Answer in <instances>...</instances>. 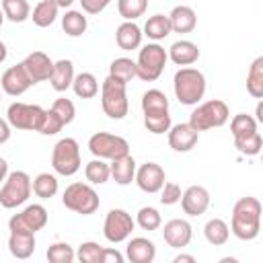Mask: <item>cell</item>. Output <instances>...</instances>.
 I'll list each match as a JSON object with an SVG mask.
<instances>
[{"instance_id":"37","label":"cell","mask_w":263,"mask_h":263,"mask_svg":"<svg viewBox=\"0 0 263 263\" xmlns=\"http://www.w3.org/2000/svg\"><path fill=\"white\" fill-rule=\"evenodd\" d=\"M257 119L253 115H247V113H236L230 121V132H232V138H242V136H249L253 132H257Z\"/></svg>"},{"instance_id":"25","label":"cell","mask_w":263,"mask_h":263,"mask_svg":"<svg viewBox=\"0 0 263 263\" xmlns=\"http://www.w3.org/2000/svg\"><path fill=\"white\" fill-rule=\"evenodd\" d=\"M109 168H111V177H113V181L117 185H129L134 181V177H136V168L138 166H136L134 156L125 154V156H119V158L111 160Z\"/></svg>"},{"instance_id":"36","label":"cell","mask_w":263,"mask_h":263,"mask_svg":"<svg viewBox=\"0 0 263 263\" xmlns=\"http://www.w3.org/2000/svg\"><path fill=\"white\" fill-rule=\"evenodd\" d=\"M84 177H86V181L92 183V185H103V183L109 181L111 168H109V164H107L103 158H92V160L86 162V166H84Z\"/></svg>"},{"instance_id":"7","label":"cell","mask_w":263,"mask_h":263,"mask_svg":"<svg viewBox=\"0 0 263 263\" xmlns=\"http://www.w3.org/2000/svg\"><path fill=\"white\" fill-rule=\"evenodd\" d=\"M80 146L74 138H62L51 150V166L62 177H72L80 171Z\"/></svg>"},{"instance_id":"13","label":"cell","mask_w":263,"mask_h":263,"mask_svg":"<svg viewBox=\"0 0 263 263\" xmlns=\"http://www.w3.org/2000/svg\"><path fill=\"white\" fill-rule=\"evenodd\" d=\"M134 181L144 193H158L166 181V175L158 162H144L142 166L136 168Z\"/></svg>"},{"instance_id":"47","label":"cell","mask_w":263,"mask_h":263,"mask_svg":"<svg viewBox=\"0 0 263 263\" xmlns=\"http://www.w3.org/2000/svg\"><path fill=\"white\" fill-rule=\"evenodd\" d=\"M78 2L82 4V10L86 14H99L111 4V0H78Z\"/></svg>"},{"instance_id":"52","label":"cell","mask_w":263,"mask_h":263,"mask_svg":"<svg viewBox=\"0 0 263 263\" xmlns=\"http://www.w3.org/2000/svg\"><path fill=\"white\" fill-rule=\"evenodd\" d=\"M255 119H257V123H263V103L259 101V105H257V111H255Z\"/></svg>"},{"instance_id":"24","label":"cell","mask_w":263,"mask_h":263,"mask_svg":"<svg viewBox=\"0 0 263 263\" xmlns=\"http://www.w3.org/2000/svg\"><path fill=\"white\" fill-rule=\"evenodd\" d=\"M74 64L72 60H58L53 62V70H51V76H49V82H51V88L58 90V92H64L72 86V80H74Z\"/></svg>"},{"instance_id":"26","label":"cell","mask_w":263,"mask_h":263,"mask_svg":"<svg viewBox=\"0 0 263 263\" xmlns=\"http://www.w3.org/2000/svg\"><path fill=\"white\" fill-rule=\"evenodd\" d=\"M173 33L171 29V21H168V14H152L148 16V21L144 23V35L152 41H160L164 37H168Z\"/></svg>"},{"instance_id":"17","label":"cell","mask_w":263,"mask_h":263,"mask_svg":"<svg viewBox=\"0 0 263 263\" xmlns=\"http://www.w3.org/2000/svg\"><path fill=\"white\" fill-rule=\"evenodd\" d=\"M29 74V78L33 80V84L37 82H43V80H49L51 76V70H53V62L47 53L43 51H31L23 62H21Z\"/></svg>"},{"instance_id":"56","label":"cell","mask_w":263,"mask_h":263,"mask_svg":"<svg viewBox=\"0 0 263 263\" xmlns=\"http://www.w3.org/2000/svg\"><path fill=\"white\" fill-rule=\"evenodd\" d=\"M0 97H2V92H0Z\"/></svg>"},{"instance_id":"12","label":"cell","mask_w":263,"mask_h":263,"mask_svg":"<svg viewBox=\"0 0 263 263\" xmlns=\"http://www.w3.org/2000/svg\"><path fill=\"white\" fill-rule=\"evenodd\" d=\"M47 224V210L41 203H31L23 212L14 214L8 220V230H27L37 232Z\"/></svg>"},{"instance_id":"14","label":"cell","mask_w":263,"mask_h":263,"mask_svg":"<svg viewBox=\"0 0 263 263\" xmlns=\"http://www.w3.org/2000/svg\"><path fill=\"white\" fill-rule=\"evenodd\" d=\"M33 86V80L29 78L27 70L23 64H16V66H10L2 78H0V88L2 92L10 95V97H21L23 92H27L29 88Z\"/></svg>"},{"instance_id":"22","label":"cell","mask_w":263,"mask_h":263,"mask_svg":"<svg viewBox=\"0 0 263 263\" xmlns=\"http://www.w3.org/2000/svg\"><path fill=\"white\" fill-rule=\"evenodd\" d=\"M142 29L134 23V21H123L117 31H115V41L119 45V49L123 51H132V49H138L140 43H142Z\"/></svg>"},{"instance_id":"35","label":"cell","mask_w":263,"mask_h":263,"mask_svg":"<svg viewBox=\"0 0 263 263\" xmlns=\"http://www.w3.org/2000/svg\"><path fill=\"white\" fill-rule=\"evenodd\" d=\"M2 12L10 23H25L31 16V6L27 0H2Z\"/></svg>"},{"instance_id":"5","label":"cell","mask_w":263,"mask_h":263,"mask_svg":"<svg viewBox=\"0 0 263 263\" xmlns=\"http://www.w3.org/2000/svg\"><path fill=\"white\" fill-rule=\"evenodd\" d=\"M166 60H168V53L162 45H158V43L144 45L136 60V76L144 82L158 80L166 66Z\"/></svg>"},{"instance_id":"46","label":"cell","mask_w":263,"mask_h":263,"mask_svg":"<svg viewBox=\"0 0 263 263\" xmlns=\"http://www.w3.org/2000/svg\"><path fill=\"white\" fill-rule=\"evenodd\" d=\"M158 193H160V203L162 205H173V203H177L181 199V193L183 191H181V185L179 183L168 181V183L162 185V189Z\"/></svg>"},{"instance_id":"51","label":"cell","mask_w":263,"mask_h":263,"mask_svg":"<svg viewBox=\"0 0 263 263\" xmlns=\"http://www.w3.org/2000/svg\"><path fill=\"white\" fill-rule=\"evenodd\" d=\"M173 261H175V263H195V257H193V255H183V253H181V255H177Z\"/></svg>"},{"instance_id":"41","label":"cell","mask_w":263,"mask_h":263,"mask_svg":"<svg viewBox=\"0 0 263 263\" xmlns=\"http://www.w3.org/2000/svg\"><path fill=\"white\" fill-rule=\"evenodd\" d=\"M148 8V0H117V10L125 21L140 18Z\"/></svg>"},{"instance_id":"31","label":"cell","mask_w":263,"mask_h":263,"mask_svg":"<svg viewBox=\"0 0 263 263\" xmlns=\"http://www.w3.org/2000/svg\"><path fill=\"white\" fill-rule=\"evenodd\" d=\"M58 10L60 8H58V4L53 0H41V2H37V6L33 8V14H31L33 25H37L41 29L53 25V21L58 18Z\"/></svg>"},{"instance_id":"43","label":"cell","mask_w":263,"mask_h":263,"mask_svg":"<svg viewBox=\"0 0 263 263\" xmlns=\"http://www.w3.org/2000/svg\"><path fill=\"white\" fill-rule=\"evenodd\" d=\"M144 125H146V129H148L150 134H156V136H160V134L168 132V127L173 125V121H171V113L144 115Z\"/></svg>"},{"instance_id":"49","label":"cell","mask_w":263,"mask_h":263,"mask_svg":"<svg viewBox=\"0 0 263 263\" xmlns=\"http://www.w3.org/2000/svg\"><path fill=\"white\" fill-rule=\"evenodd\" d=\"M10 129H12V127H10V123H8L6 119H2V117H0V144H6V142L10 140V134H12Z\"/></svg>"},{"instance_id":"30","label":"cell","mask_w":263,"mask_h":263,"mask_svg":"<svg viewBox=\"0 0 263 263\" xmlns=\"http://www.w3.org/2000/svg\"><path fill=\"white\" fill-rule=\"evenodd\" d=\"M72 88H74V95L76 97H80V99H92L99 92V80L90 72H80V74L74 76Z\"/></svg>"},{"instance_id":"19","label":"cell","mask_w":263,"mask_h":263,"mask_svg":"<svg viewBox=\"0 0 263 263\" xmlns=\"http://www.w3.org/2000/svg\"><path fill=\"white\" fill-rule=\"evenodd\" d=\"M8 251L16 259H29L35 253V232L10 230V234H8Z\"/></svg>"},{"instance_id":"6","label":"cell","mask_w":263,"mask_h":263,"mask_svg":"<svg viewBox=\"0 0 263 263\" xmlns=\"http://www.w3.org/2000/svg\"><path fill=\"white\" fill-rule=\"evenodd\" d=\"M123 82L107 76L101 84V105L107 117L111 119H123L127 115L129 109V101H127V92H125Z\"/></svg>"},{"instance_id":"53","label":"cell","mask_w":263,"mask_h":263,"mask_svg":"<svg viewBox=\"0 0 263 263\" xmlns=\"http://www.w3.org/2000/svg\"><path fill=\"white\" fill-rule=\"evenodd\" d=\"M53 2L58 4V8H70V6H72L76 0H53Z\"/></svg>"},{"instance_id":"27","label":"cell","mask_w":263,"mask_h":263,"mask_svg":"<svg viewBox=\"0 0 263 263\" xmlns=\"http://www.w3.org/2000/svg\"><path fill=\"white\" fill-rule=\"evenodd\" d=\"M142 113L144 115H158V113H168V99L162 90L150 88L142 95Z\"/></svg>"},{"instance_id":"50","label":"cell","mask_w":263,"mask_h":263,"mask_svg":"<svg viewBox=\"0 0 263 263\" xmlns=\"http://www.w3.org/2000/svg\"><path fill=\"white\" fill-rule=\"evenodd\" d=\"M6 177H8V162L0 156V183H4Z\"/></svg>"},{"instance_id":"55","label":"cell","mask_w":263,"mask_h":263,"mask_svg":"<svg viewBox=\"0 0 263 263\" xmlns=\"http://www.w3.org/2000/svg\"><path fill=\"white\" fill-rule=\"evenodd\" d=\"M2 23H4V12H2V8H0V27H2Z\"/></svg>"},{"instance_id":"34","label":"cell","mask_w":263,"mask_h":263,"mask_svg":"<svg viewBox=\"0 0 263 263\" xmlns=\"http://www.w3.org/2000/svg\"><path fill=\"white\" fill-rule=\"evenodd\" d=\"M109 76L127 84L136 78V62L129 60V58H115L109 66Z\"/></svg>"},{"instance_id":"23","label":"cell","mask_w":263,"mask_h":263,"mask_svg":"<svg viewBox=\"0 0 263 263\" xmlns=\"http://www.w3.org/2000/svg\"><path fill=\"white\" fill-rule=\"evenodd\" d=\"M168 21H171V29L175 33H191L197 25V14L191 6H175L168 14Z\"/></svg>"},{"instance_id":"20","label":"cell","mask_w":263,"mask_h":263,"mask_svg":"<svg viewBox=\"0 0 263 263\" xmlns=\"http://www.w3.org/2000/svg\"><path fill=\"white\" fill-rule=\"evenodd\" d=\"M168 60L177 66H191L199 60V47L189 39H179L168 47Z\"/></svg>"},{"instance_id":"39","label":"cell","mask_w":263,"mask_h":263,"mask_svg":"<svg viewBox=\"0 0 263 263\" xmlns=\"http://www.w3.org/2000/svg\"><path fill=\"white\" fill-rule=\"evenodd\" d=\"M136 222H138V226H140L142 230L152 232V230H158V228H160L162 218H160V212H158L156 208H152V205H144V208L138 210V214H136Z\"/></svg>"},{"instance_id":"54","label":"cell","mask_w":263,"mask_h":263,"mask_svg":"<svg viewBox=\"0 0 263 263\" xmlns=\"http://www.w3.org/2000/svg\"><path fill=\"white\" fill-rule=\"evenodd\" d=\"M6 55H8V49H6V45H4V41L0 39V64L6 60Z\"/></svg>"},{"instance_id":"8","label":"cell","mask_w":263,"mask_h":263,"mask_svg":"<svg viewBox=\"0 0 263 263\" xmlns=\"http://www.w3.org/2000/svg\"><path fill=\"white\" fill-rule=\"evenodd\" d=\"M31 177L25 171H12L2 183L0 189V205L6 210L23 205L31 195Z\"/></svg>"},{"instance_id":"38","label":"cell","mask_w":263,"mask_h":263,"mask_svg":"<svg viewBox=\"0 0 263 263\" xmlns=\"http://www.w3.org/2000/svg\"><path fill=\"white\" fill-rule=\"evenodd\" d=\"M234 148L245 156H257L263 148V138L259 132H253L242 138H234Z\"/></svg>"},{"instance_id":"1","label":"cell","mask_w":263,"mask_h":263,"mask_svg":"<svg viewBox=\"0 0 263 263\" xmlns=\"http://www.w3.org/2000/svg\"><path fill=\"white\" fill-rule=\"evenodd\" d=\"M230 232L238 240H255L261 232V201L253 195L240 197L232 208Z\"/></svg>"},{"instance_id":"16","label":"cell","mask_w":263,"mask_h":263,"mask_svg":"<svg viewBox=\"0 0 263 263\" xmlns=\"http://www.w3.org/2000/svg\"><path fill=\"white\" fill-rule=\"evenodd\" d=\"M191 236H193V228L187 220H181V218H173L164 224L162 228V238L168 247L173 249H183L191 242Z\"/></svg>"},{"instance_id":"2","label":"cell","mask_w":263,"mask_h":263,"mask_svg":"<svg viewBox=\"0 0 263 263\" xmlns=\"http://www.w3.org/2000/svg\"><path fill=\"white\" fill-rule=\"evenodd\" d=\"M173 88L181 105H197L205 95V76L197 68H181L175 72Z\"/></svg>"},{"instance_id":"11","label":"cell","mask_w":263,"mask_h":263,"mask_svg":"<svg viewBox=\"0 0 263 263\" xmlns=\"http://www.w3.org/2000/svg\"><path fill=\"white\" fill-rule=\"evenodd\" d=\"M136 226V220L132 218L129 212L121 210V208H113L109 210V214L105 216V222H103V236L117 245V242H123L129 238L132 230Z\"/></svg>"},{"instance_id":"18","label":"cell","mask_w":263,"mask_h":263,"mask_svg":"<svg viewBox=\"0 0 263 263\" xmlns=\"http://www.w3.org/2000/svg\"><path fill=\"white\" fill-rule=\"evenodd\" d=\"M199 140V132L193 129L187 123H177V125H171L168 127V146L175 150V152H189L195 148Z\"/></svg>"},{"instance_id":"33","label":"cell","mask_w":263,"mask_h":263,"mask_svg":"<svg viewBox=\"0 0 263 263\" xmlns=\"http://www.w3.org/2000/svg\"><path fill=\"white\" fill-rule=\"evenodd\" d=\"M31 189H33V193H35L37 197H41V199H49V197H53V195L58 193L60 185H58L55 175L39 173V175L31 181Z\"/></svg>"},{"instance_id":"4","label":"cell","mask_w":263,"mask_h":263,"mask_svg":"<svg viewBox=\"0 0 263 263\" xmlns=\"http://www.w3.org/2000/svg\"><path fill=\"white\" fill-rule=\"evenodd\" d=\"M228 119H230L228 105L220 99H210L193 109V113L189 115V125L197 132H205L212 127H222Z\"/></svg>"},{"instance_id":"45","label":"cell","mask_w":263,"mask_h":263,"mask_svg":"<svg viewBox=\"0 0 263 263\" xmlns=\"http://www.w3.org/2000/svg\"><path fill=\"white\" fill-rule=\"evenodd\" d=\"M62 127H64L62 119H60L51 109H45L43 121H41V125H39V134H43V136H55Z\"/></svg>"},{"instance_id":"48","label":"cell","mask_w":263,"mask_h":263,"mask_svg":"<svg viewBox=\"0 0 263 263\" xmlns=\"http://www.w3.org/2000/svg\"><path fill=\"white\" fill-rule=\"evenodd\" d=\"M101 263H123V255L117 249L103 247V259H101Z\"/></svg>"},{"instance_id":"29","label":"cell","mask_w":263,"mask_h":263,"mask_svg":"<svg viewBox=\"0 0 263 263\" xmlns=\"http://www.w3.org/2000/svg\"><path fill=\"white\" fill-rule=\"evenodd\" d=\"M247 90L255 99H263V55L255 58L247 72Z\"/></svg>"},{"instance_id":"3","label":"cell","mask_w":263,"mask_h":263,"mask_svg":"<svg viewBox=\"0 0 263 263\" xmlns=\"http://www.w3.org/2000/svg\"><path fill=\"white\" fill-rule=\"evenodd\" d=\"M62 203L66 210L70 212H76V214H82V216H90L99 210L101 205V199H99V193L92 189V185L88 183H70L62 195Z\"/></svg>"},{"instance_id":"42","label":"cell","mask_w":263,"mask_h":263,"mask_svg":"<svg viewBox=\"0 0 263 263\" xmlns=\"http://www.w3.org/2000/svg\"><path fill=\"white\" fill-rule=\"evenodd\" d=\"M76 259L80 263H101L103 259V247L99 242H92V240H86L78 247L76 251Z\"/></svg>"},{"instance_id":"40","label":"cell","mask_w":263,"mask_h":263,"mask_svg":"<svg viewBox=\"0 0 263 263\" xmlns=\"http://www.w3.org/2000/svg\"><path fill=\"white\" fill-rule=\"evenodd\" d=\"M45 257L49 263H72L76 259V251L68 242H53L47 247Z\"/></svg>"},{"instance_id":"44","label":"cell","mask_w":263,"mask_h":263,"mask_svg":"<svg viewBox=\"0 0 263 263\" xmlns=\"http://www.w3.org/2000/svg\"><path fill=\"white\" fill-rule=\"evenodd\" d=\"M51 111L62 119V123H64V125L72 123V121H74V117H76V107H74V103H72L70 99H66V97L55 99V101H53V105H51Z\"/></svg>"},{"instance_id":"28","label":"cell","mask_w":263,"mask_h":263,"mask_svg":"<svg viewBox=\"0 0 263 263\" xmlns=\"http://www.w3.org/2000/svg\"><path fill=\"white\" fill-rule=\"evenodd\" d=\"M203 236H205V240H208L210 245L222 247V245H226L228 238H230V226H228L222 218H212V220H208L205 226H203Z\"/></svg>"},{"instance_id":"9","label":"cell","mask_w":263,"mask_h":263,"mask_svg":"<svg viewBox=\"0 0 263 263\" xmlns=\"http://www.w3.org/2000/svg\"><path fill=\"white\" fill-rule=\"evenodd\" d=\"M88 150L95 158L103 160H115L119 156L129 154V144L125 138L107 134V132H97L88 138Z\"/></svg>"},{"instance_id":"10","label":"cell","mask_w":263,"mask_h":263,"mask_svg":"<svg viewBox=\"0 0 263 263\" xmlns=\"http://www.w3.org/2000/svg\"><path fill=\"white\" fill-rule=\"evenodd\" d=\"M45 109L39 105H29V103H12L8 105L6 111V121L14 129H29V132H39V125L43 121Z\"/></svg>"},{"instance_id":"15","label":"cell","mask_w":263,"mask_h":263,"mask_svg":"<svg viewBox=\"0 0 263 263\" xmlns=\"http://www.w3.org/2000/svg\"><path fill=\"white\" fill-rule=\"evenodd\" d=\"M179 201L187 216H201L210 208V191L201 185H191L181 193Z\"/></svg>"},{"instance_id":"21","label":"cell","mask_w":263,"mask_h":263,"mask_svg":"<svg viewBox=\"0 0 263 263\" xmlns=\"http://www.w3.org/2000/svg\"><path fill=\"white\" fill-rule=\"evenodd\" d=\"M125 257L132 263H152L156 257V247L150 238L144 236H136L127 242L125 247Z\"/></svg>"},{"instance_id":"32","label":"cell","mask_w":263,"mask_h":263,"mask_svg":"<svg viewBox=\"0 0 263 263\" xmlns=\"http://www.w3.org/2000/svg\"><path fill=\"white\" fill-rule=\"evenodd\" d=\"M88 27V21L82 10H66L62 16V29L68 37H80Z\"/></svg>"}]
</instances>
